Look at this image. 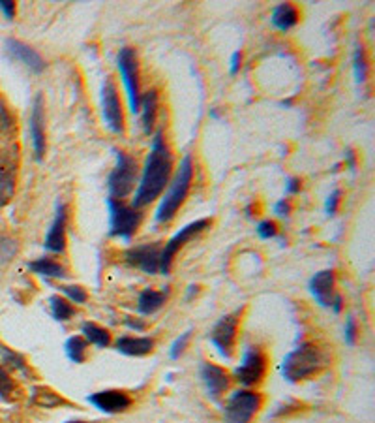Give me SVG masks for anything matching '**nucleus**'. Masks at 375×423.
I'll list each match as a JSON object with an SVG mask.
<instances>
[{
  "label": "nucleus",
  "mask_w": 375,
  "mask_h": 423,
  "mask_svg": "<svg viewBox=\"0 0 375 423\" xmlns=\"http://www.w3.org/2000/svg\"><path fill=\"white\" fill-rule=\"evenodd\" d=\"M171 173H173V154L169 145L165 143L164 128L160 126L152 134L151 151L143 164L141 181L132 198V207L143 209L162 196V192L171 181Z\"/></svg>",
  "instance_id": "obj_1"
},
{
  "label": "nucleus",
  "mask_w": 375,
  "mask_h": 423,
  "mask_svg": "<svg viewBox=\"0 0 375 423\" xmlns=\"http://www.w3.org/2000/svg\"><path fill=\"white\" fill-rule=\"evenodd\" d=\"M328 363H330L328 354L319 344L314 341H304L284 357L280 371H282L284 380L297 384V382L308 380L315 374H319Z\"/></svg>",
  "instance_id": "obj_2"
},
{
  "label": "nucleus",
  "mask_w": 375,
  "mask_h": 423,
  "mask_svg": "<svg viewBox=\"0 0 375 423\" xmlns=\"http://www.w3.org/2000/svg\"><path fill=\"white\" fill-rule=\"evenodd\" d=\"M194 158L192 154H186L184 158L181 160V166L176 168L175 175L171 177L169 181V188L165 192L160 203H158L156 213H154V221L158 224H167L176 216L178 209L184 203V200L188 198V192H190V186H192V181H194Z\"/></svg>",
  "instance_id": "obj_3"
},
{
  "label": "nucleus",
  "mask_w": 375,
  "mask_h": 423,
  "mask_svg": "<svg viewBox=\"0 0 375 423\" xmlns=\"http://www.w3.org/2000/svg\"><path fill=\"white\" fill-rule=\"evenodd\" d=\"M137 183V160L126 151L115 149V168L107 177V191L111 200L122 202L135 188Z\"/></svg>",
  "instance_id": "obj_4"
},
{
  "label": "nucleus",
  "mask_w": 375,
  "mask_h": 423,
  "mask_svg": "<svg viewBox=\"0 0 375 423\" xmlns=\"http://www.w3.org/2000/svg\"><path fill=\"white\" fill-rule=\"evenodd\" d=\"M107 207H109V235L118 237L122 241H132L133 233L137 232L143 221V213L139 209L126 205L124 202H116L107 198Z\"/></svg>",
  "instance_id": "obj_5"
},
{
  "label": "nucleus",
  "mask_w": 375,
  "mask_h": 423,
  "mask_svg": "<svg viewBox=\"0 0 375 423\" xmlns=\"http://www.w3.org/2000/svg\"><path fill=\"white\" fill-rule=\"evenodd\" d=\"M116 66L121 72V80L126 87L128 105L133 115L139 113L141 102V87H139V62H137V53L133 47H122L116 55Z\"/></svg>",
  "instance_id": "obj_6"
},
{
  "label": "nucleus",
  "mask_w": 375,
  "mask_h": 423,
  "mask_svg": "<svg viewBox=\"0 0 375 423\" xmlns=\"http://www.w3.org/2000/svg\"><path fill=\"white\" fill-rule=\"evenodd\" d=\"M263 405L261 393L254 389H236L231 393L224 408L225 423H250Z\"/></svg>",
  "instance_id": "obj_7"
},
{
  "label": "nucleus",
  "mask_w": 375,
  "mask_h": 423,
  "mask_svg": "<svg viewBox=\"0 0 375 423\" xmlns=\"http://www.w3.org/2000/svg\"><path fill=\"white\" fill-rule=\"evenodd\" d=\"M266 374V354L263 348L250 344L240 357V363L233 369V378L244 387H254L263 382Z\"/></svg>",
  "instance_id": "obj_8"
},
{
  "label": "nucleus",
  "mask_w": 375,
  "mask_h": 423,
  "mask_svg": "<svg viewBox=\"0 0 375 423\" xmlns=\"http://www.w3.org/2000/svg\"><path fill=\"white\" fill-rule=\"evenodd\" d=\"M240 316H243V309H235L233 313L225 314L214 324L212 327L211 339L212 346L216 348L220 356L231 362L233 354H235L236 346V333H238V324H240Z\"/></svg>",
  "instance_id": "obj_9"
},
{
  "label": "nucleus",
  "mask_w": 375,
  "mask_h": 423,
  "mask_svg": "<svg viewBox=\"0 0 375 423\" xmlns=\"http://www.w3.org/2000/svg\"><path fill=\"white\" fill-rule=\"evenodd\" d=\"M206 228H211V221L208 218H199V221H194L182 226L178 232L171 237L167 243L162 248V256H160V273L167 275L171 271V265H173V260H175L176 252L181 251L182 246L186 245L188 241H192L194 237H197L201 232H205Z\"/></svg>",
  "instance_id": "obj_10"
},
{
  "label": "nucleus",
  "mask_w": 375,
  "mask_h": 423,
  "mask_svg": "<svg viewBox=\"0 0 375 423\" xmlns=\"http://www.w3.org/2000/svg\"><path fill=\"white\" fill-rule=\"evenodd\" d=\"M100 105H102L103 124L113 132V134H124V113L122 104L118 98L115 81L111 77H105L100 91Z\"/></svg>",
  "instance_id": "obj_11"
},
{
  "label": "nucleus",
  "mask_w": 375,
  "mask_h": 423,
  "mask_svg": "<svg viewBox=\"0 0 375 423\" xmlns=\"http://www.w3.org/2000/svg\"><path fill=\"white\" fill-rule=\"evenodd\" d=\"M162 248H164V245H162L160 241L130 246V248L124 252V262H126L130 267L143 271L146 275H156V273H160Z\"/></svg>",
  "instance_id": "obj_12"
},
{
  "label": "nucleus",
  "mask_w": 375,
  "mask_h": 423,
  "mask_svg": "<svg viewBox=\"0 0 375 423\" xmlns=\"http://www.w3.org/2000/svg\"><path fill=\"white\" fill-rule=\"evenodd\" d=\"M29 132H31L34 158L42 162L47 151V138H45V111H43V96L38 92L32 102L31 117H29Z\"/></svg>",
  "instance_id": "obj_13"
},
{
  "label": "nucleus",
  "mask_w": 375,
  "mask_h": 423,
  "mask_svg": "<svg viewBox=\"0 0 375 423\" xmlns=\"http://www.w3.org/2000/svg\"><path fill=\"white\" fill-rule=\"evenodd\" d=\"M86 401L94 408L105 414H122L132 408V397L122 389H103V392L91 393Z\"/></svg>",
  "instance_id": "obj_14"
},
{
  "label": "nucleus",
  "mask_w": 375,
  "mask_h": 423,
  "mask_svg": "<svg viewBox=\"0 0 375 423\" xmlns=\"http://www.w3.org/2000/svg\"><path fill=\"white\" fill-rule=\"evenodd\" d=\"M4 50H6L8 57L13 59L15 62H21L24 68H29L32 74H42L45 70V61L43 57L38 53L34 47L26 45L21 40H15V38H8L4 42Z\"/></svg>",
  "instance_id": "obj_15"
},
{
  "label": "nucleus",
  "mask_w": 375,
  "mask_h": 423,
  "mask_svg": "<svg viewBox=\"0 0 375 423\" xmlns=\"http://www.w3.org/2000/svg\"><path fill=\"white\" fill-rule=\"evenodd\" d=\"M66 222H68V211L66 205L62 202H56L55 207V218L51 222L47 235L43 239V248L53 254H62L66 251Z\"/></svg>",
  "instance_id": "obj_16"
},
{
  "label": "nucleus",
  "mask_w": 375,
  "mask_h": 423,
  "mask_svg": "<svg viewBox=\"0 0 375 423\" xmlns=\"http://www.w3.org/2000/svg\"><path fill=\"white\" fill-rule=\"evenodd\" d=\"M201 380L205 384L206 395L216 401L229 389L231 378L224 367L214 365V363H203L201 365Z\"/></svg>",
  "instance_id": "obj_17"
},
{
  "label": "nucleus",
  "mask_w": 375,
  "mask_h": 423,
  "mask_svg": "<svg viewBox=\"0 0 375 423\" xmlns=\"http://www.w3.org/2000/svg\"><path fill=\"white\" fill-rule=\"evenodd\" d=\"M334 284H336V276H334L332 269H323L309 279V294L314 295V299L321 307L330 309L334 297Z\"/></svg>",
  "instance_id": "obj_18"
},
{
  "label": "nucleus",
  "mask_w": 375,
  "mask_h": 423,
  "mask_svg": "<svg viewBox=\"0 0 375 423\" xmlns=\"http://www.w3.org/2000/svg\"><path fill=\"white\" fill-rule=\"evenodd\" d=\"M154 339L151 337H132V335H124V337L116 339L115 350L121 352L124 356L130 357H143L148 356L154 350Z\"/></svg>",
  "instance_id": "obj_19"
},
{
  "label": "nucleus",
  "mask_w": 375,
  "mask_h": 423,
  "mask_svg": "<svg viewBox=\"0 0 375 423\" xmlns=\"http://www.w3.org/2000/svg\"><path fill=\"white\" fill-rule=\"evenodd\" d=\"M139 115H141V126H143V132H145L146 135H151L152 132H154V124H156V115H158L156 89H148V91L141 94Z\"/></svg>",
  "instance_id": "obj_20"
},
{
  "label": "nucleus",
  "mask_w": 375,
  "mask_h": 423,
  "mask_svg": "<svg viewBox=\"0 0 375 423\" xmlns=\"http://www.w3.org/2000/svg\"><path fill=\"white\" fill-rule=\"evenodd\" d=\"M298 10L295 4H291V2H282L278 6L273 10V15H270V21H273V25L282 32L291 31L293 27H297L298 23Z\"/></svg>",
  "instance_id": "obj_21"
},
{
  "label": "nucleus",
  "mask_w": 375,
  "mask_h": 423,
  "mask_svg": "<svg viewBox=\"0 0 375 423\" xmlns=\"http://www.w3.org/2000/svg\"><path fill=\"white\" fill-rule=\"evenodd\" d=\"M165 301H167V292L145 288L137 297V313L143 314V316L156 314L160 309L164 307Z\"/></svg>",
  "instance_id": "obj_22"
},
{
  "label": "nucleus",
  "mask_w": 375,
  "mask_h": 423,
  "mask_svg": "<svg viewBox=\"0 0 375 423\" xmlns=\"http://www.w3.org/2000/svg\"><path fill=\"white\" fill-rule=\"evenodd\" d=\"M29 269L34 273V275L45 276V279H68V269L62 264H59L53 258H38L34 262L29 264Z\"/></svg>",
  "instance_id": "obj_23"
},
{
  "label": "nucleus",
  "mask_w": 375,
  "mask_h": 423,
  "mask_svg": "<svg viewBox=\"0 0 375 423\" xmlns=\"http://www.w3.org/2000/svg\"><path fill=\"white\" fill-rule=\"evenodd\" d=\"M0 363H2V367L4 369H10L13 373H19L23 378H29L32 374L31 365L26 363L24 356H21L15 350L8 348L4 344H0Z\"/></svg>",
  "instance_id": "obj_24"
},
{
  "label": "nucleus",
  "mask_w": 375,
  "mask_h": 423,
  "mask_svg": "<svg viewBox=\"0 0 375 423\" xmlns=\"http://www.w3.org/2000/svg\"><path fill=\"white\" fill-rule=\"evenodd\" d=\"M31 403L45 410H53V408L64 405V399L49 386H34L31 389Z\"/></svg>",
  "instance_id": "obj_25"
},
{
  "label": "nucleus",
  "mask_w": 375,
  "mask_h": 423,
  "mask_svg": "<svg viewBox=\"0 0 375 423\" xmlns=\"http://www.w3.org/2000/svg\"><path fill=\"white\" fill-rule=\"evenodd\" d=\"M81 337L89 344H94L96 348H107L111 344V333L94 322H85L81 325Z\"/></svg>",
  "instance_id": "obj_26"
},
{
  "label": "nucleus",
  "mask_w": 375,
  "mask_h": 423,
  "mask_svg": "<svg viewBox=\"0 0 375 423\" xmlns=\"http://www.w3.org/2000/svg\"><path fill=\"white\" fill-rule=\"evenodd\" d=\"M86 350H89V343L81 335H73L64 344V352H66L68 359L72 363H77V365L85 363Z\"/></svg>",
  "instance_id": "obj_27"
},
{
  "label": "nucleus",
  "mask_w": 375,
  "mask_h": 423,
  "mask_svg": "<svg viewBox=\"0 0 375 423\" xmlns=\"http://www.w3.org/2000/svg\"><path fill=\"white\" fill-rule=\"evenodd\" d=\"M49 309H51V316L56 322H68L75 314V309L72 307V303L66 297H61V295H51L49 297Z\"/></svg>",
  "instance_id": "obj_28"
},
{
  "label": "nucleus",
  "mask_w": 375,
  "mask_h": 423,
  "mask_svg": "<svg viewBox=\"0 0 375 423\" xmlns=\"http://www.w3.org/2000/svg\"><path fill=\"white\" fill-rule=\"evenodd\" d=\"M353 72H355V80L362 85L366 77H368V62H366V51H364L362 43L355 45V53H353Z\"/></svg>",
  "instance_id": "obj_29"
},
{
  "label": "nucleus",
  "mask_w": 375,
  "mask_h": 423,
  "mask_svg": "<svg viewBox=\"0 0 375 423\" xmlns=\"http://www.w3.org/2000/svg\"><path fill=\"white\" fill-rule=\"evenodd\" d=\"M13 192H15L13 173L10 170H6V168H0V207L6 205L12 200Z\"/></svg>",
  "instance_id": "obj_30"
},
{
  "label": "nucleus",
  "mask_w": 375,
  "mask_h": 423,
  "mask_svg": "<svg viewBox=\"0 0 375 423\" xmlns=\"http://www.w3.org/2000/svg\"><path fill=\"white\" fill-rule=\"evenodd\" d=\"M59 292H62L66 295V299L70 303H75V305H85L86 299H89L86 290L79 284H62V286H59Z\"/></svg>",
  "instance_id": "obj_31"
},
{
  "label": "nucleus",
  "mask_w": 375,
  "mask_h": 423,
  "mask_svg": "<svg viewBox=\"0 0 375 423\" xmlns=\"http://www.w3.org/2000/svg\"><path fill=\"white\" fill-rule=\"evenodd\" d=\"M19 251L17 241L12 239V237H8L4 233H0V265L8 264V262H12L15 254Z\"/></svg>",
  "instance_id": "obj_32"
},
{
  "label": "nucleus",
  "mask_w": 375,
  "mask_h": 423,
  "mask_svg": "<svg viewBox=\"0 0 375 423\" xmlns=\"http://www.w3.org/2000/svg\"><path fill=\"white\" fill-rule=\"evenodd\" d=\"M15 393V382L10 376L6 369L0 365V399L2 401H10Z\"/></svg>",
  "instance_id": "obj_33"
},
{
  "label": "nucleus",
  "mask_w": 375,
  "mask_h": 423,
  "mask_svg": "<svg viewBox=\"0 0 375 423\" xmlns=\"http://www.w3.org/2000/svg\"><path fill=\"white\" fill-rule=\"evenodd\" d=\"M190 337H192V332L188 329V332L182 333L181 337L175 339V343L171 344V348H169L171 359H178V357L184 354V350H186L188 343H190Z\"/></svg>",
  "instance_id": "obj_34"
},
{
  "label": "nucleus",
  "mask_w": 375,
  "mask_h": 423,
  "mask_svg": "<svg viewBox=\"0 0 375 423\" xmlns=\"http://www.w3.org/2000/svg\"><path fill=\"white\" fill-rule=\"evenodd\" d=\"M255 230H257V235H259L261 239H274L278 235V226H276L274 221L259 222Z\"/></svg>",
  "instance_id": "obj_35"
},
{
  "label": "nucleus",
  "mask_w": 375,
  "mask_h": 423,
  "mask_svg": "<svg viewBox=\"0 0 375 423\" xmlns=\"http://www.w3.org/2000/svg\"><path fill=\"white\" fill-rule=\"evenodd\" d=\"M357 335H358L357 320L353 318V316H349V318L345 320V325H344V339H345V343L349 344V346H353V344L357 343Z\"/></svg>",
  "instance_id": "obj_36"
},
{
  "label": "nucleus",
  "mask_w": 375,
  "mask_h": 423,
  "mask_svg": "<svg viewBox=\"0 0 375 423\" xmlns=\"http://www.w3.org/2000/svg\"><path fill=\"white\" fill-rule=\"evenodd\" d=\"M339 202H342V191H339V188H336V191H332L330 194H328L327 202H325V213H327L328 216L336 215Z\"/></svg>",
  "instance_id": "obj_37"
},
{
  "label": "nucleus",
  "mask_w": 375,
  "mask_h": 423,
  "mask_svg": "<svg viewBox=\"0 0 375 423\" xmlns=\"http://www.w3.org/2000/svg\"><path fill=\"white\" fill-rule=\"evenodd\" d=\"M274 213H276V216H280V218H287L291 213L289 200H287V198H282V200L274 203Z\"/></svg>",
  "instance_id": "obj_38"
},
{
  "label": "nucleus",
  "mask_w": 375,
  "mask_h": 423,
  "mask_svg": "<svg viewBox=\"0 0 375 423\" xmlns=\"http://www.w3.org/2000/svg\"><path fill=\"white\" fill-rule=\"evenodd\" d=\"M303 188V181L298 177H289L285 183V196H295Z\"/></svg>",
  "instance_id": "obj_39"
},
{
  "label": "nucleus",
  "mask_w": 375,
  "mask_h": 423,
  "mask_svg": "<svg viewBox=\"0 0 375 423\" xmlns=\"http://www.w3.org/2000/svg\"><path fill=\"white\" fill-rule=\"evenodd\" d=\"M124 324H126L128 329H132V332H135V333H141L146 329V322H143L141 318H132V316H126Z\"/></svg>",
  "instance_id": "obj_40"
},
{
  "label": "nucleus",
  "mask_w": 375,
  "mask_h": 423,
  "mask_svg": "<svg viewBox=\"0 0 375 423\" xmlns=\"http://www.w3.org/2000/svg\"><path fill=\"white\" fill-rule=\"evenodd\" d=\"M240 64H243V53H240V51H235V53L231 55V64H229L231 75H236L240 72Z\"/></svg>",
  "instance_id": "obj_41"
},
{
  "label": "nucleus",
  "mask_w": 375,
  "mask_h": 423,
  "mask_svg": "<svg viewBox=\"0 0 375 423\" xmlns=\"http://www.w3.org/2000/svg\"><path fill=\"white\" fill-rule=\"evenodd\" d=\"M0 12L4 13L6 19H13V15H15V2H12V0H0Z\"/></svg>",
  "instance_id": "obj_42"
},
{
  "label": "nucleus",
  "mask_w": 375,
  "mask_h": 423,
  "mask_svg": "<svg viewBox=\"0 0 375 423\" xmlns=\"http://www.w3.org/2000/svg\"><path fill=\"white\" fill-rule=\"evenodd\" d=\"M0 126H2V128H10V126H12V119L8 115L6 107H4L2 102H0Z\"/></svg>",
  "instance_id": "obj_43"
},
{
  "label": "nucleus",
  "mask_w": 375,
  "mask_h": 423,
  "mask_svg": "<svg viewBox=\"0 0 375 423\" xmlns=\"http://www.w3.org/2000/svg\"><path fill=\"white\" fill-rule=\"evenodd\" d=\"M330 309H332L334 314L342 313V311H344V297H342L339 294H334L332 303H330Z\"/></svg>",
  "instance_id": "obj_44"
},
{
  "label": "nucleus",
  "mask_w": 375,
  "mask_h": 423,
  "mask_svg": "<svg viewBox=\"0 0 375 423\" xmlns=\"http://www.w3.org/2000/svg\"><path fill=\"white\" fill-rule=\"evenodd\" d=\"M345 162H347V168L355 173V170H357V158H355L353 149H347V151H345Z\"/></svg>",
  "instance_id": "obj_45"
},
{
  "label": "nucleus",
  "mask_w": 375,
  "mask_h": 423,
  "mask_svg": "<svg viewBox=\"0 0 375 423\" xmlns=\"http://www.w3.org/2000/svg\"><path fill=\"white\" fill-rule=\"evenodd\" d=\"M197 292H199V286H194V284H192V286H188V294H186V299L190 301L192 299V297H194L195 294H197Z\"/></svg>",
  "instance_id": "obj_46"
},
{
  "label": "nucleus",
  "mask_w": 375,
  "mask_h": 423,
  "mask_svg": "<svg viewBox=\"0 0 375 423\" xmlns=\"http://www.w3.org/2000/svg\"><path fill=\"white\" fill-rule=\"evenodd\" d=\"M208 115H211L212 119H220V113L216 110H211V113H208Z\"/></svg>",
  "instance_id": "obj_47"
},
{
  "label": "nucleus",
  "mask_w": 375,
  "mask_h": 423,
  "mask_svg": "<svg viewBox=\"0 0 375 423\" xmlns=\"http://www.w3.org/2000/svg\"><path fill=\"white\" fill-rule=\"evenodd\" d=\"M64 423H92V422H85V420H70V422H64Z\"/></svg>",
  "instance_id": "obj_48"
}]
</instances>
